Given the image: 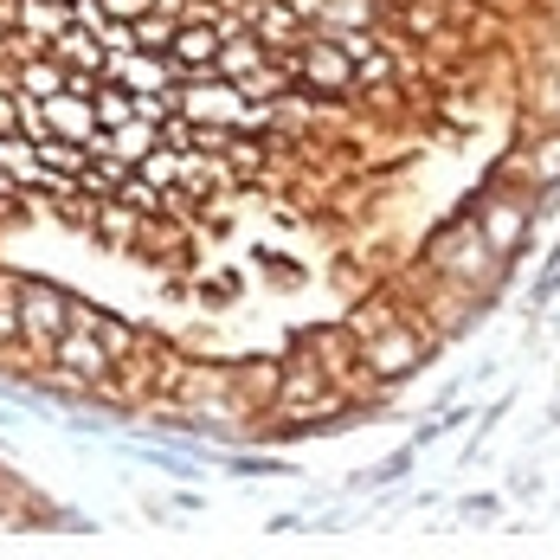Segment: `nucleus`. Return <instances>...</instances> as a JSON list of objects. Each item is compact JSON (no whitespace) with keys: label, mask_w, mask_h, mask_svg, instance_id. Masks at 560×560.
Wrapping results in <instances>:
<instances>
[{"label":"nucleus","mask_w":560,"mask_h":560,"mask_svg":"<svg viewBox=\"0 0 560 560\" xmlns=\"http://www.w3.org/2000/svg\"><path fill=\"white\" fill-rule=\"evenodd\" d=\"M26 122H33V136H65V142H97V136H104L97 97L78 91V84H65L52 97H33V104H26Z\"/></svg>","instance_id":"nucleus-1"},{"label":"nucleus","mask_w":560,"mask_h":560,"mask_svg":"<svg viewBox=\"0 0 560 560\" xmlns=\"http://www.w3.org/2000/svg\"><path fill=\"white\" fill-rule=\"evenodd\" d=\"M71 329V296L52 283H20V348H33L39 361H52L58 336Z\"/></svg>","instance_id":"nucleus-2"},{"label":"nucleus","mask_w":560,"mask_h":560,"mask_svg":"<svg viewBox=\"0 0 560 560\" xmlns=\"http://www.w3.org/2000/svg\"><path fill=\"white\" fill-rule=\"evenodd\" d=\"M477 225H483V238H490L497 252H515V245L528 238V207L509 200V194H490V200L477 207Z\"/></svg>","instance_id":"nucleus-3"},{"label":"nucleus","mask_w":560,"mask_h":560,"mask_svg":"<svg viewBox=\"0 0 560 560\" xmlns=\"http://www.w3.org/2000/svg\"><path fill=\"white\" fill-rule=\"evenodd\" d=\"M0 168L13 174V187H39V180H52L33 129H26V136H0ZM52 187H58V180H52Z\"/></svg>","instance_id":"nucleus-4"},{"label":"nucleus","mask_w":560,"mask_h":560,"mask_svg":"<svg viewBox=\"0 0 560 560\" xmlns=\"http://www.w3.org/2000/svg\"><path fill=\"white\" fill-rule=\"evenodd\" d=\"M84 225H91L104 245H129V238L142 232V207H136V200H97V207L84 213Z\"/></svg>","instance_id":"nucleus-5"},{"label":"nucleus","mask_w":560,"mask_h":560,"mask_svg":"<svg viewBox=\"0 0 560 560\" xmlns=\"http://www.w3.org/2000/svg\"><path fill=\"white\" fill-rule=\"evenodd\" d=\"M97 341H104V354H110L116 368L142 354V336H136V329H129L122 316H104V310H97Z\"/></svg>","instance_id":"nucleus-6"},{"label":"nucleus","mask_w":560,"mask_h":560,"mask_svg":"<svg viewBox=\"0 0 560 560\" xmlns=\"http://www.w3.org/2000/svg\"><path fill=\"white\" fill-rule=\"evenodd\" d=\"M91 97H97V122H104V129H116V122H129V116H136V91H122V84L91 91Z\"/></svg>","instance_id":"nucleus-7"},{"label":"nucleus","mask_w":560,"mask_h":560,"mask_svg":"<svg viewBox=\"0 0 560 560\" xmlns=\"http://www.w3.org/2000/svg\"><path fill=\"white\" fill-rule=\"evenodd\" d=\"M20 283L26 278H0V348L20 341Z\"/></svg>","instance_id":"nucleus-8"},{"label":"nucleus","mask_w":560,"mask_h":560,"mask_svg":"<svg viewBox=\"0 0 560 560\" xmlns=\"http://www.w3.org/2000/svg\"><path fill=\"white\" fill-rule=\"evenodd\" d=\"M13 122H20V104H13V91H0V136H13Z\"/></svg>","instance_id":"nucleus-9"},{"label":"nucleus","mask_w":560,"mask_h":560,"mask_svg":"<svg viewBox=\"0 0 560 560\" xmlns=\"http://www.w3.org/2000/svg\"><path fill=\"white\" fill-rule=\"evenodd\" d=\"M7 194H13V174L0 168V207H7Z\"/></svg>","instance_id":"nucleus-10"}]
</instances>
